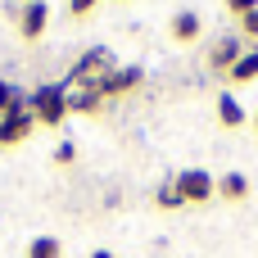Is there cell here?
I'll return each mask as SVG.
<instances>
[{
    "mask_svg": "<svg viewBox=\"0 0 258 258\" xmlns=\"http://www.w3.org/2000/svg\"><path fill=\"white\" fill-rule=\"evenodd\" d=\"M118 63H113V54L104 50V45H91L86 54H77V63H73V77H68V86H86V91H100V82L113 73Z\"/></svg>",
    "mask_w": 258,
    "mask_h": 258,
    "instance_id": "2",
    "label": "cell"
},
{
    "mask_svg": "<svg viewBox=\"0 0 258 258\" xmlns=\"http://www.w3.org/2000/svg\"><path fill=\"white\" fill-rule=\"evenodd\" d=\"M23 258H63V245L54 240V236H36L32 245H27V254Z\"/></svg>",
    "mask_w": 258,
    "mask_h": 258,
    "instance_id": "13",
    "label": "cell"
},
{
    "mask_svg": "<svg viewBox=\"0 0 258 258\" xmlns=\"http://www.w3.org/2000/svg\"><path fill=\"white\" fill-rule=\"evenodd\" d=\"M218 122H222L227 132H236V127H245V122H249V113L240 109V100H236L231 91H222V95H218Z\"/></svg>",
    "mask_w": 258,
    "mask_h": 258,
    "instance_id": "9",
    "label": "cell"
},
{
    "mask_svg": "<svg viewBox=\"0 0 258 258\" xmlns=\"http://www.w3.org/2000/svg\"><path fill=\"white\" fill-rule=\"evenodd\" d=\"M100 109H104V95H100V91L68 86V113H100Z\"/></svg>",
    "mask_w": 258,
    "mask_h": 258,
    "instance_id": "10",
    "label": "cell"
},
{
    "mask_svg": "<svg viewBox=\"0 0 258 258\" xmlns=\"http://www.w3.org/2000/svg\"><path fill=\"white\" fill-rule=\"evenodd\" d=\"M240 36H245V41H258V9L240 18Z\"/></svg>",
    "mask_w": 258,
    "mask_h": 258,
    "instance_id": "17",
    "label": "cell"
},
{
    "mask_svg": "<svg viewBox=\"0 0 258 258\" xmlns=\"http://www.w3.org/2000/svg\"><path fill=\"white\" fill-rule=\"evenodd\" d=\"M73 159H77V145H73V141H63V145L54 150V163H59V168H68Z\"/></svg>",
    "mask_w": 258,
    "mask_h": 258,
    "instance_id": "18",
    "label": "cell"
},
{
    "mask_svg": "<svg viewBox=\"0 0 258 258\" xmlns=\"http://www.w3.org/2000/svg\"><path fill=\"white\" fill-rule=\"evenodd\" d=\"M177 181V195H181V204H213L218 200V177L213 172H204V168H186V172H177L172 177Z\"/></svg>",
    "mask_w": 258,
    "mask_h": 258,
    "instance_id": "3",
    "label": "cell"
},
{
    "mask_svg": "<svg viewBox=\"0 0 258 258\" xmlns=\"http://www.w3.org/2000/svg\"><path fill=\"white\" fill-rule=\"evenodd\" d=\"M23 5H32V0H23Z\"/></svg>",
    "mask_w": 258,
    "mask_h": 258,
    "instance_id": "22",
    "label": "cell"
},
{
    "mask_svg": "<svg viewBox=\"0 0 258 258\" xmlns=\"http://www.w3.org/2000/svg\"><path fill=\"white\" fill-rule=\"evenodd\" d=\"M154 204H159L163 213H168V209H181V195H177V181H172V177H168V181L159 186V195H154Z\"/></svg>",
    "mask_w": 258,
    "mask_h": 258,
    "instance_id": "15",
    "label": "cell"
},
{
    "mask_svg": "<svg viewBox=\"0 0 258 258\" xmlns=\"http://www.w3.org/2000/svg\"><path fill=\"white\" fill-rule=\"evenodd\" d=\"M168 32H172V41H177V45H190V41H200V36H204V18H200L195 9H181V14H172Z\"/></svg>",
    "mask_w": 258,
    "mask_h": 258,
    "instance_id": "8",
    "label": "cell"
},
{
    "mask_svg": "<svg viewBox=\"0 0 258 258\" xmlns=\"http://www.w3.org/2000/svg\"><path fill=\"white\" fill-rule=\"evenodd\" d=\"M23 104H27V95H23L14 82H5V77H0V118H5V113H14V109H23Z\"/></svg>",
    "mask_w": 258,
    "mask_h": 258,
    "instance_id": "14",
    "label": "cell"
},
{
    "mask_svg": "<svg viewBox=\"0 0 258 258\" xmlns=\"http://www.w3.org/2000/svg\"><path fill=\"white\" fill-rule=\"evenodd\" d=\"M32 132H36V118H32V109H27V104H23V109H14V113H5V118H0V150L23 145Z\"/></svg>",
    "mask_w": 258,
    "mask_h": 258,
    "instance_id": "5",
    "label": "cell"
},
{
    "mask_svg": "<svg viewBox=\"0 0 258 258\" xmlns=\"http://www.w3.org/2000/svg\"><path fill=\"white\" fill-rule=\"evenodd\" d=\"M218 195H222L227 204L249 200V177H245V172H222V177H218Z\"/></svg>",
    "mask_w": 258,
    "mask_h": 258,
    "instance_id": "11",
    "label": "cell"
},
{
    "mask_svg": "<svg viewBox=\"0 0 258 258\" xmlns=\"http://www.w3.org/2000/svg\"><path fill=\"white\" fill-rule=\"evenodd\" d=\"M240 54H245V36L240 32H227V36L209 41V68H218V73H231Z\"/></svg>",
    "mask_w": 258,
    "mask_h": 258,
    "instance_id": "6",
    "label": "cell"
},
{
    "mask_svg": "<svg viewBox=\"0 0 258 258\" xmlns=\"http://www.w3.org/2000/svg\"><path fill=\"white\" fill-rule=\"evenodd\" d=\"M45 23H50V5H45V0H32V5L18 9V36H23V41H41Z\"/></svg>",
    "mask_w": 258,
    "mask_h": 258,
    "instance_id": "7",
    "label": "cell"
},
{
    "mask_svg": "<svg viewBox=\"0 0 258 258\" xmlns=\"http://www.w3.org/2000/svg\"><path fill=\"white\" fill-rule=\"evenodd\" d=\"M222 5H227L231 18H245V14H254V9H258V0H222Z\"/></svg>",
    "mask_w": 258,
    "mask_h": 258,
    "instance_id": "16",
    "label": "cell"
},
{
    "mask_svg": "<svg viewBox=\"0 0 258 258\" xmlns=\"http://www.w3.org/2000/svg\"><path fill=\"white\" fill-rule=\"evenodd\" d=\"M227 77H231L236 86H245V82H258V45H254V50H245V54L236 59V68H231Z\"/></svg>",
    "mask_w": 258,
    "mask_h": 258,
    "instance_id": "12",
    "label": "cell"
},
{
    "mask_svg": "<svg viewBox=\"0 0 258 258\" xmlns=\"http://www.w3.org/2000/svg\"><path fill=\"white\" fill-rule=\"evenodd\" d=\"M27 109H32V118H36V127H59L63 118H68V86H36L32 95H27Z\"/></svg>",
    "mask_w": 258,
    "mask_h": 258,
    "instance_id": "1",
    "label": "cell"
},
{
    "mask_svg": "<svg viewBox=\"0 0 258 258\" xmlns=\"http://www.w3.org/2000/svg\"><path fill=\"white\" fill-rule=\"evenodd\" d=\"M91 258H113V249H95V254H91Z\"/></svg>",
    "mask_w": 258,
    "mask_h": 258,
    "instance_id": "20",
    "label": "cell"
},
{
    "mask_svg": "<svg viewBox=\"0 0 258 258\" xmlns=\"http://www.w3.org/2000/svg\"><path fill=\"white\" fill-rule=\"evenodd\" d=\"M141 82H145V68H136V63H118V68L100 82V95H104V100H118V95L141 91Z\"/></svg>",
    "mask_w": 258,
    "mask_h": 258,
    "instance_id": "4",
    "label": "cell"
},
{
    "mask_svg": "<svg viewBox=\"0 0 258 258\" xmlns=\"http://www.w3.org/2000/svg\"><path fill=\"white\" fill-rule=\"evenodd\" d=\"M95 5H100V0H68V14H73V18H86Z\"/></svg>",
    "mask_w": 258,
    "mask_h": 258,
    "instance_id": "19",
    "label": "cell"
},
{
    "mask_svg": "<svg viewBox=\"0 0 258 258\" xmlns=\"http://www.w3.org/2000/svg\"><path fill=\"white\" fill-rule=\"evenodd\" d=\"M249 122H254V132H258V113H254V118H249Z\"/></svg>",
    "mask_w": 258,
    "mask_h": 258,
    "instance_id": "21",
    "label": "cell"
}]
</instances>
